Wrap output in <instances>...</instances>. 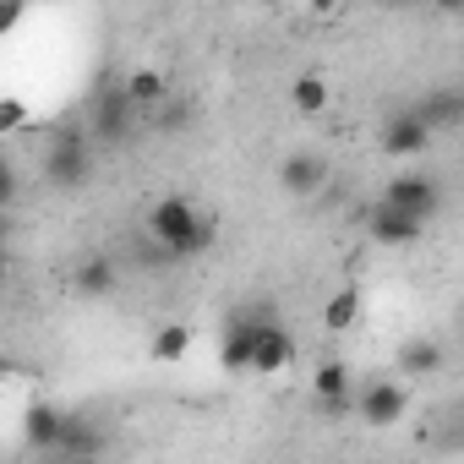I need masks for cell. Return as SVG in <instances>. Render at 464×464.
I'll return each instance as SVG.
<instances>
[{"instance_id":"1","label":"cell","mask_w":464,"mask_h":464,"mask_svg":"<svg viewBox=\"0 0 464 464\" xmlns=\"http://www.w3.org/2000/svg\"><path fill=\"white\" fill-rule=\"evenodd\" d=\"M148 236H153V246L169 257V263H186V257H202L208 246H213V236H218V224L191 202V197H180V191H169V197H159L153 208H148Z\"/></svg>"},{"instance_id":"2","label":"cell","mask_w":464,"mask_h":464,"mask_svg":"<svg viewBox=\"0 0 464 464\" xmlns=\"http://www.w3.org/2000/svg\"><path fill=\"white\" fill-rule=\"evenodd\" d=\"M93 180V142L82 131H55L44 148V186L55 191H77Z\"/></svg>"},{"instance_id":"3","label":"cell","mask_w":464,"mask_h":464,"mask_svg":"<svg viewBox=\"0 0 464 464\" xmlns=\"http://www.w3.org/2000/svg\"><path fill=\"white\" fill-rule=\"evenodd\" d=\"M382 208H393V213H404V218H437V208H442V186L431 180V175H393L388 186H382Z\"/></svg>"},{"instance_id":"4","label":"cell","mask_w":464,"mask_h":464,"mask_svg":"<svg viewBox=\"0 0 464 464\" xmlns=\"http://www.w3.org/2000/svg\"><path fill=\"white\" fill-rule=\"evenodd\" d=\"M295 361V334L274 317V306L263 301V317H257V344H252V372L257 377H274Z\"/></svg>"},{"instance_id":"5","label":"cell","mask_w":464,"mask_h":464,"mask_svg":"<svg viewBox=\"0 0 464 464\" xmlns=\"http://www.w3.org/2000/svg\"><path fill=\"white\" fill-rule=\"evenodd\" d=\"M404 410H410V393H404L393 377H377V382H366V388L355 393V415H361L372 431L399 426V420H404Z\"/></svg>"},{"instance_id":"6","label":"cell","mask_w":464,"mask_h":464,"mask_svg":"<svg viewBox=\"0 0 464 464\" xmlns=\"http://www.w3.org/2000/svg\"><path fill=\"white\" fill-rule=\"evenodd\" d=\"M257 317H263V301L241 306L236 317L224 323V344H218V361L224 372H252V344H257Z\"/></svg>"},{"instance_id":"7","label":"cell","mask_w":464,"mask_h":464,"mask_svg":"<svg viewBox=\"0 0 464 464\" xmlns=\"http://www.w3.org/2000/svg\"><path fill=\"white\" fill-rule=\"evenodd\" d=\"M377 148H382L388 159H415V153H426V148H431V126H426L415 110H399V115H388V121H382Z\"/></svg>"},{"instance_id":"8","label":"cell","mask_w":464,"mask_h":464,"mask_svg":"<svg viewBox=\"0 0 464 464\" xmlns=\"http://www.w3.org/2000/svg\"><path fill=\"white\" fill-rule=\"evenodd\" d=\"M323 186H328V159L323 153H306V148L301 153H285V164H279V191L285 197H301L306 202Z\"/></svg>"},{"instance_id":"9","label":"cell","mask_w":464,"mask_h":464,"mask_svg":"<svg viewBox=\"0 0 464 464\" xmlns=\"http://www.w3.org/2000/svg\"><path fill=\"white\" fill-rule=\"evenodd\" d=\"M355 377H350V366L344 361H323L317 372H312V399L328 410V415H344V410H355Z\"/></svg>"},{"instance_id":"10","label":"cell","mask_w":464,"mask_h":464,"mask_svg":"<svg viewBox=\"0 0 464 464\" xmlns=\"http://www.w3.org/2000/svg\"><path fill=\"white\" fill-rule=\"evenodd\" d=\"M131 99H126V88H104L99 93V104H93V121H88V131L99 137V142H121L126 131H131Z\"/></svg>"},{"instance_id":"11","label":"cell","mask_w":464,"mask_h":464,"mask_svg":"<svg viewBox=\"0 0 464 464\" xmlns=\"http://www.w3.org/2000/svg\"><path fill=\"white\" fill-rule=\"evenodd\" d=\"M366 229H372V241H377V246H410V241H420V229H426V224H420V218H404V213H393V208L377 202V208L366 213Z\"/></svg>"},{"instance_id":"12","label":"cell","mask_w":464,"mask_h":464,"mask_svg":"<svg viewBox=\"0 0 464 464\" xmlns=\"http://www.w3.org/2000/svg\"><path fill=\"white\" fill-rule=\"evenodd\" d=\"M415 115H420L431 131H453V126H464V88H431V93L415 104Z\"/></svg>"},{"instance_id":"13","label":"cell","mask_w":464,"mask_h":464,"mask_svg":"<svg viewBox=\"0 0 464 464\" xmlns=\"http://www.w3.org/2000/svg\"><path fill=\"white\" fill-rule=\"evenodd\" d=\"M104 453V431L82 415H66V431H61V453L55 459H99Z\"/></svg>"},{"instance_id":"14","label":"cell","mask_w":464,"mask_h":464,"mask_svg":"<svg viewBox=\"0 0 464 464\" xmlns=\"http://www.w3.org/2000/svg\"><path fill=\"white\" fill-rule=\"evenodd\" d=\"M328 99H334V88H328V77H317V72H301L295 82H290V110L295 115H323L328 110Z\"/></svg>"},{"instance_id":"15","label":"cell","mask_w":464,"mask_h":464,"mask_svg":"<svg viewBox=\"0 0 464 464\" xmlns=\"http://www.w3.org/2000/svg\"><path fill=\"white\" fill-rule=\"evenodd\" d=\"M72 285H77V295H88V301H99V295H110L115 290V263L110 257H82L77 263V274H72Z\"/></svg>"},{"instance_id":"16","label":"cell","mask_w":464,"mask_h":464,"mask_svg":"<svg viewBox=\"0 0 464 464\" xmlns=\"http://www.w3.org/2000/svg\"><path fill=\"white\" fill-rule=\"evenodd\" d=\"M361 306H366V301H361V290H355V285L334 290V295H328V306H323V328H328V334H350V328L361 323Z\"/></svg>"},{"instance_id":"17","label":"cell","mask_w":464,"mask_h":464,"mask_svg":"<svg viewBox=\"0 0 464 464\" xmlns=\"http://www.w3.org/2000/svg\"><path fill=\"white\" fill-rule=\"evenodd\" d=\"M61 431H66V415L50 410V404H34L28 410V442L44 448V453H61Z\"/></svg>"},{"instance_id":"18","label":"cell","mask_w":464,"mask_h":464,"mask_svg":"<svg viewBox=\"0 0 464 464\" xmlns=\"http://www.w3.org/2000/svg\"><path fill=\"white\" fill-rule=\"evenodd\" d=\"M121 88H126V99H131L137 110H148V104H159V99L169 93V82H164V72H153V66H137V72H131V77H126Z\"/></svg>"},{"instance_id":"19","label":"cell","mask_w":464,"mask_h":464,"mask_svg":"<svg viewBox=\"0 0 464 464\" xmlns=\"http://www.w3.org/2000/svg\"><path fill=\"white\" fill-rule=\"evenodd\" d=\"M399 366H404L410 377H431V372H442V350H437L431 339H404Z\"/></svg>"},{"instance_id":"20","label":"cell","mask_w":464,"mask_h":464,"mask_svg":"<svg viewBox=\"0 0 464 464\" xmlns=\"http://www.w3.org/2000/svg\"><path fill=\"white\" fill-rule=\"evenodd\" d=\"M148 350H153V361H186V350H191V328H186V323H164V328L148 339Z\"/></svg>"},{"instance_id":"21","label":"cell","mask_w":464,"mask_h":464,"mask_svg":"<svg viewBox=\"0 0 464 464\" xmlns=\"http://www.w3.org/2000/svg\"><path fill=\"white\" fill-rule=\"evenodd\" d=\"M0 126H6V131H12V126H23V104H17V99L0 104Z\"/></svg>"},{"instance_id":"22","label":"cell","mask_w":464,"mask_h":464,"mask_svg":"<svg viewBox=\"0 0 464 464\" xmlns=\"http://www.w3.org/2000/svg\"><path fill=\"white\" fill-rule=\"evenodd\" d=\"M55 464H99V459H55Z\"/></svg>"},{"instance_id":"23","label":"cell","mask_w":464,"mask_h":464,"mask_svg":"<svg viewBox=\"0 0 464 464\" xmlns=\"http://www.w3.org/2000/svg\"><path fill=\"white\" fill-rule=\"evenodd\" d=\"M459 420H464V410H459Z\"/></svg>"}]
</instances>
